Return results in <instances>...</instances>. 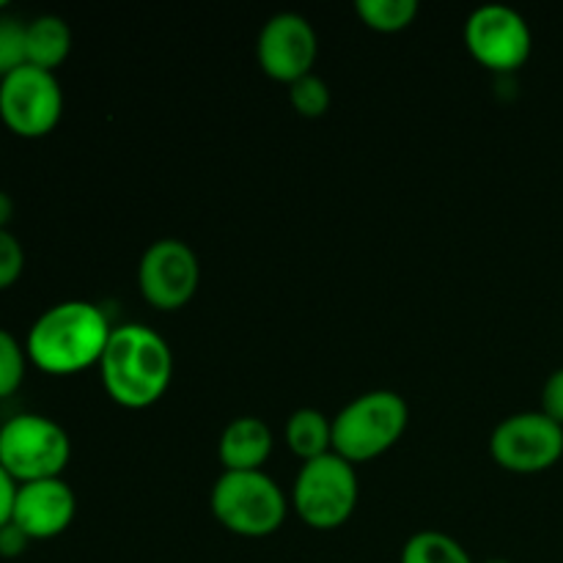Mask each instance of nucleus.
<instances>
[{
	"label": "nucleus",
	"instance_id": "9b49d317",
	"mask_svg": "<svg viewBox=\"0 0 563 563\" xmlns=\"http://www.w3.org/2000/svg\"><path fill=\"white\" fill-rule=\"evenodd\" d=\"M319 42L311 22L295 11H280L264 22L256 42V58L269 80L291 86L300 77L311 75Z\"/></svg>",
	"mask_w": 563,
	"mask_h": 563
},
{
	"label": "nucleus",
	"instance_id": "0eeeda50",
	"mask_svg": "<svg viewBox=\"0 0 563 563\" xmlns=\"http://www.w3.org/2000/svg\"><path fill=\"white\" fill-rule=\"evenodd\" d=\"M64 91L53 71L22 66L0 80V119L14 135L44 137L58 126Z\"/></svg>",
	"mask_w": 563,
	"mask_h": 563
},
{
	"label": "nucleus",
	"instance_id": "f3484780",
	"mask_svg": "<svg viewBox=\"0 0 563 563\" xmlns=\"http://www.w3.org/2000/svg\"><path fill=\"white\" fill-rule=\"evenodd\" d=\"M421 5L416 0H357L355 11L363 25L377 33H399L416 22Z\"/></svg>",
	"mask_w": 563,
	"mask_h": 563
},
{
	"label": "nucleus",
	"instance_id": "20e7f679",
	"mask_svg": "<svg viewBox=\"0 0 563 563\" xmlns=\"http://www.w3.org/2000/svg\"><path fill=\"white\" fill-rule=\"evenodd\" d=\"M212 515L225 531L245 539L273 537L286 520V495L264 471L229 473L214 482Z\"/></svg>",
	"mask_w": 563,
	"mask_h": 563
},
{
	"label": "nucleus",
	"instance_id": "4be33fe9",
	"mask_svg": "<svg viewBox=\"0 0 563 563\" xmlns=\"http://www.w3.org/2000/svg\"><path fill=\"white\" fill-rule=\"evenodd\" d=\"M542 412L563 427V366L555 368L542 388Z\"/></svg>",
	"mask_w": 563,
	"mask_h": 563
},
{
	"label": "nucleus",
	"instance_id": "39448f33",
	"mask_svg": "<svg viewBox=\"0 0 563 563\" xmlns=\"http://www.w3.org/2000/svg\"><path fill=\"white\" fill-rule=\"evenodd\" d=\"M69 456V434L53 418L22 412L0 427V467L16 484L60 478Z\"/></svg>",
	"mask_w": 563,
	"mask_h": 563
},
{
	"label": "nucleus",
	"instance_id": "1a4fd4ad",
	"mask_svg": "<svg viewBox=\"0 0 563 563\" xmlns=\"http://www.w3.org/2000/svg\"><path fill=\"white\" fill-rule=\"evenodd\" d=\"M465 44L484 69L511 75L531 58L533 36L526 16L509 5H482L465 22Z\"/></svg>",
	"mask_w": 563,
	"mask_h": 563
},
{
	"label": "nucleus",
	"instance_id": "ddd939ff",
	"mask_svg": "<svg viewBox=\"0 0 563 563\" xmlns=\"http://www.w3.org/2000/svg\"><path fill=\"white\" fill-rule=\"evenodd\" d=\"M218 454L229 473L262 471L264 462L273 454V432L262 418H234L220 434Z\"/></svg>",
	"mask_w": 563,
	"mask_h": 563
},
{
	"label": "nucleus",
	"instance_id": "7ed1b4c3",
	"mask_svg": "<svg viewBox=\"0 0 563 563\" xmlns=\"http://www.w3.org/2000/svg\"><path fill=\"white\" fill-rule=\"evenodd\" d=\"M410 421V407L394 390H368L333 418V454L350 465L372 462L394 449Z\"/></svg>",
	"mask_w": 563,
	"mask_h": 563
},
{
	"label": "nucleus",
	"instance_id": "412c9836",
	"mask_svg": "<svg viewBox=\"0 0 563 563\" xmlns=\"http://www.w3.org/2000/svg\"><path fill=\"white\" fill-rule=\"evenodd\" d=\"M25 267V253L11 231H0V291L11 289Z\"/></svg>",
	"mask_w": 563,
	"mask_h": 563
},
{
	"label": "nucleus",
	"instance_id": "f8f14e48",
	"mask_svg": "<svg viewBox=\"0 0 563 563\" xmlns=\"http://www.w3.org/2000/svg\"><path fill=\"white\" fill-rule=\"evenodd\" d=\"M75 511L77 498L69 484L60 478H44V482L16 484L11 522L31 542H44L60 537L75 520Z\"/></svg>",
	"mask_w": 563,
	"mask_h": 563
},
{
	"label": "nucleus",
	"instance_id": "9d476101",
	"mask_svg": "<svg viewBox=\"0 0 563 563\" xmlns=\"http://www.w3.org/2000/svg\"><path fill=\"white\" fill-rule=\"evenodd\" d=\"M201 264L196 251L181 240H157L146 247L137 267V289L157 311H179L196 297Z\"/></svg>",
	"mask_w": 563,
	"mask_h": 563
},
{
	"label": "nucleus",
	"instance_id": "aec40b11",
	"mask_svg": "<svg viewBox=\"0 0 563 563\" xmlns=\"http://www.w3.org/2000/svg\"><path fill=\"white\" fill-rule=\"evenodd\" d=\"M27 66V25L20 20H0V80Z\"/></svg>",
	"mask_w": 563,
	"mask_h": 563
},
{
	"label": "nucleus",
	"instance_id": "6ab92c4d",
	"mask_svg": "<svg viewBox=\"0 0 563 563\" xmlns=\"http://www.w3.org/2000/svg\"><path fill=\"white\" fill-rule=\"evenodd\" d=\"M27 352L20 346V341L0 328V399H9L16 394V388L25 379Z\"/></svg>",
	"mask_w": 563,
	"mask_h": 563
},
{
	"label": "nucleus",
	"instance_id": "f257e3e1",
	"mask_svg": "<svg viewBox=\"0 0 563 563\" xmlns=\"http://www.w3.org/2000/svg\"><path fill=\"white\" fill-rule=\"evenodd\" d=\"M99 372L115 405L146 410L163 399L174 379V352L168 341L146 324H121L110 333Z\"/></svg>",
	"mask_w": 563,
	"mask_h": 563
},
{
	"label": "nucleus",
	"instance_id": "5701e85b",
	"mask_svg": "<svg viewBox=\"0 0 563 563\" xmlns=\"http://www.w3.org/2000/svg\"><path fill=\"white\" fill-rule=\"evenodd\" d=\"M27 544H31V539H27L14 522L0 528V559H16V555L25 553Z\"/></svg>",
	"mask_w": 563,
	"mask_h": 563
},
{
	"label": "nucleus",
	"instance_id": "a211bd4d",
	"mask_svg": "<svg viewBox=\"0 0 563 563\" xmlns=\"http://www.w3.org/2000/svg\"><path fill=\"white\" fill-rule=\"evenodd\" d=\"M289 102L302 119H322L330 110V88L319 75H306L289 86Z\"/></svg>",
	"mask_w": 563,
	"mask_h": 563
},
{
	"label": "nucleus",
	"instance_id": "4468645a",
	"mask_svg": "<svg viewBox=\"0 0 563 563\" xmlns=\"http://www.w3.org/2000/svg\"><path fill=\"white\" fill-rule=\"evenodd\" d=\"M71 49V31L60 16L42 14L27 25V64L55 71Z\"/></svg>",
	"mask_w": 563,
	"mask_h": 563
},
{
	"label": "nucleus",
	"instance_id": "393cba45",
	"mask_svg": "<svg viewBox=\"0 0 563 563\" xmlns=\"http://www.w3.org/2000/svg\"><path fill=\"white\" fill-rule=\"evenodd\" d=\"M11 214H14V201H11L9 192L0 190V231H9Z\"/></svg>",
	"mask_w": 563,
	"mask_h": 563
},
{
	"label": "nucleus",
	"instance_id": "6e6552de",
	"mask_svg": "<svg viewBox=\"0 0 563 563\" xmlns=\"http://www.w3.org/2000/svg\"><path fill=\"white\" fill-rule=\"evenodd\" d=\"M489 454L495 465L509 473L528 476L550 471L563 456V427L542 410L517 412L495 427Z\"/></svg>",
	"mask_w": 563,
	"mask_h": 563
},
{
	"label": "nucleus",
	"instance_id": "423d86ee",
	"mask_svg": "<svg viewBox=\"0 0 563 563\" xmlns=\"http://www.w3.org/2000/svg\"><path fill=\"white\" fill-rule=\"evenodd\" d=\"M291 506L297 517L313 531H335L352 517L357 506L355 465L339 454L302 462L291 489Z\"/></svg>",
	"mask_w": 563,
	"mask_h": 563
},
{
	"label": "nucleus",
	"instance_id": "f03ea898",
	"mask_svg": "<svg viewBox=\"0 0 563 563\" xmlns=\"http://www.w3.org/2000/svg\"><path fill=\"white\" fill-rule=\"evenodd\" d=\"M110 333L113 328L108 317L93 302L66 300L47 308L31 324L25 352L36 368L66 377L88 366H99Z\"/></svg>",
	"mask_w": 563,
	"mask_h": 563
},
{
	"label": "nucleus",
	"instance_id": "b1692460",
	"mask_svg": "<svg viewBox=\"0 0 563 563\" xmlns=\"http://www.w3.org/2000/svg\"><path fill=\"white\" fill-rule=\"evenodd\" d=\"M14 498L16 482L0 467V528H5L11 522V515H14Z\"/></svg>",
	"mask_w": 563,
	"mask_h": 563
},
{
	"label": "nucleus",
	"instance_id": "a878e982",
	"mask_svg": "<svg viewBox=\"0 0 563 563\" xmlns=\"http://www.w3.org/2000/svg\"><path fill=\"white\" fill-rule=\"evenodd\" d=\"M484 563H511V561H504V559H489V561H484Z\"/></svg>",
	"mask_w": 563,
	"mask_h": 563
},
{
	"label": "nucleus",
	"instance_id": "dca6fc26",
	"mask_svg": "<svg viewBox=\"0 0 563 563\" xmlns=\"http://www.w3.org/2000/svg\"><path fill=\"white\" fill-rule=\"evenodd\" d=\"M401 563H473L456 539L440 531H421L407 539Z\"/></svg>",
	"mask_w": 563,
	"mask_h": 563
},
{
	"label": "nucleus",
	"instance_id": "2eb2a0df",
	"mask_svg": "<svg viewBox=\"0 0 563 563\" xmlns=\"http://www.w3.org/2000/svg\"><path fill=\"white\" fill-rule=\"evenodd\" d=\"M286 445L302 462L330 454L333 451V421L313 407L295 410L286 421Z\"/></svg>",
	"mask_w": 563,
	"mask_h": 563
},
{
	"label": "nucleus",
	"instance_id": "bb28decb",
	"mask_svg": "<svg viewBox=\"0 0 563 563\" xmlns=\"http://www.w3.org/2000/svg\"><path fill=\"white\" fill-rule=\"evenodd\" d=\"M5 5H9V3H5V0H0V11H3V9H5Z\"/></svg>",
	"mask_w": 563,
	"mask_h": 563
}]
</instances>
